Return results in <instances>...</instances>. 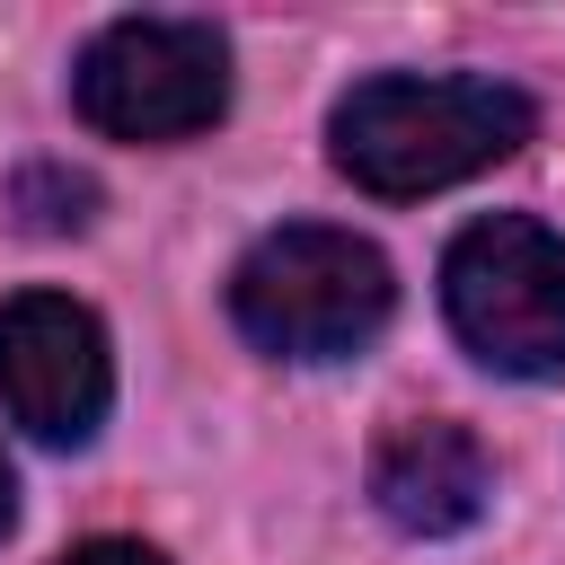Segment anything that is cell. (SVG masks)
<instances>
[{
	"label": "cell",
	"mask_w": 565,
	"mask_h": 565,
	"mask_svg": "<svg viewBox=\"0 0 565 565\" xmlns=\"http://www.w3.org/2000/svg\"><path fill=\"white\" fill-rule=\"evenodd\" d=\"M539 132V106L512 88V79H415V71H380V79H353L327 115V159L380 194V203H415V194H441L494 159H512L521 141Z\"/></svg>",
	"instance_id": "cell-1"
},
{
	"label": "cell",
	"mask_w": 565,
	"mask_h": 565,
	"mask_svg": "<svg viewBox=\"0 0 565 565\" xmlns=\"http://www.w3.org/2000/svg\"><path fill=\"white\" fill-rule=\"evenodd\" d=\"M388 309H397L388 256L327 221L265 230L230 274V318L274 362H344L388 327Z\"/></svg>",
	"instance_id": "cell-2"
},
{
	"label": "cell",
	"mask_w": 565,
	"mask_h": 565,
	"mask_svg": "<svg viewBox=\"0 0 565 565\" xmlns=\"http://www.w3.org/2000/svg\"><path fill=\"white\" fill-rule=\"evenodd\" d=\"M441 309H450V335L486 371L556 380L565 371V238L530 212L468 221L441 256Z\"/></svg>",
	"instance_id": "cell-3"
},
{
	"label": "cell",
	"mask_w": 565,
	"mask_h": 565,
	"mask_svg": "<svg viewBox=\"0 0 565 565\" xmlns=\"http://www.w3.org/2000/svg\"><path fill=\"white\" fill-rule=\"evenodd\" d=\"M71 106L106 141H194L230 115V44L203 18H115L71 62Z\"/></svg>",
	"instance_id": "cell-4"
},
{
	"label": "cell",
	"mask_w": 565,
	"mask_h": 565,
	"mask_svg": "<svg viewBox=\"0 0 565 565\" xmlns=\"http://www.w3.org/2000/svg\"><path fill=\"white\" fill-rule=\"evenodd\" d=\"M115 406V353L97 309L71 291H18L0 300V415L53 450H79Z\"/></svg>",
	"instance_id": "cell-5"
},
{
	"label": "cell",
	"mask_w": 565,
	"mask_h": 565,
	"mask_svg": "<svg viewBox=\"0 0 565 565\" xmlns=\"http://www.w3.org/2000/svg\"><path fill=\"white\" fill-rule=\"evenodd\" d=\"M371 503L406 530V539H459L486 503H494V459L468 424L450 415H406L380 433L371 450Z\"/></svg>",
	"instance_id": "cell-6"
},
{
	"label": "cell",
	"mask_w": 565,
	"mask_h": 565,
	"mask_svg": "<svg viewBox=\"0 0 565 565\" xmlns=\"http://www.w3.org/2000/svg\"><path fill=\"white\" fill-rule=\"evenodd\" d=\"M18 221L44 230V238L88 230V221H97V185H88L79 168H26V177H18Z\"/></svg>",
	"instance_id": "cell-7"
},
{
	"label": "cell",
	"mask_w": 565,
	"mask_h": 565,
	"mask_svg": "<svg viewBox=\"0 0 565 565\" xmlns=\"http://www.w3.org/2000/svg\"><path fill=\"white\" fill-rule=\"evenodd\" d=\"M62 565H168V556L141 547V539H88V547H71Z\"/></svg>",
	"instance_id": "cell-8"
},
{
	"label": "cell",
	"mask_w": 565,
	"mask_h": 565,
	"mask_svg": "<svg viewBox=\"0 0 565 565\" xmlns=\"http://www.w3.org/2000/svg\"><path fill=\"white\" fill-rule=\"evenodd\" d=\"M9 521H18V477H9V459H0V539H9Z\"/></svg>",
	"instance_id": "cell-9"
}]
</instances>
